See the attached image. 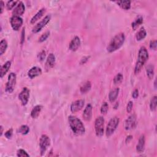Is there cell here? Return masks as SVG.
<instances>
[{"instance_id": "4", "label": "cell", "mask_w": 157, "mask_h": 157, "mask_svg": "<svg viewBox=\"0 0 157 157\" xmlns=\"http://www.w3.org/2000/svg\"><path fill=\"white\" fill-rule=\"evenodd\" d=\"M119 122H120V120L117 117L112 118L109 120V122L107 125L106 130V135L107 137H110L111 136L113 135L115 131L116 130L117 126H118Z\"/></svg>"}, {"instance_id": "46", "label": "cell", "mask_w": 157, "mask_h": 157, "mask_svg": "<svg viewBox=\"0 0 157 157\" xmlns=\"http://www.w3.org/2000/svg\"><path fill=\"white\" fill-rule=\"evenodd\" d=\"M154 88L155 89H156V79H155L154 81Z\"/></svg>"}, {"instance_id": "29", "label": "cell", "mask_w": 157, "mask_h": 157, "mask_svg": "<svg viewBox=\"0 0 157 157\" xmlns=\"http://www.w3.org/2000/svg\"><path fill=\"white\" fill-rule=\"evenodd\" d=\"M29 131V128L26 125H22L17 130V132L23 135H27Z\"/></svg>"}, {"instance_id": "19", "label": "cell", "mask_w": 157, "mask_h": 157, "mask_svg": "<svg viewBox=\"0 0 157 157\" xmlns=\"http://www.w3.org/2000/svg\"><path fill=\"white\" fill-rule=\"evenodd\" d=\"M46 8H42L40 9L37 13H36L31 19V21H30V23L32 24H34L35 22H37L38 20H39L43 16V15L46 13Z\"/></svg>"}, {"instance_id": "15", "label": "cell", "mask_w": 157, "mask_h": 157, "mask_svg": "<svg viewBox=\"0 0 157 157\" xmlns=\"http://www.w3.org/2000/svg\"><path fill=\"white\" fill-rule=\"evenodd\" d=\"M81 44V42L80 38H78V36H75L71 41L69 46V49L72 52H76V50H77L78 48H79Z\"/></svg>"}, {"instance_id": "10", "label": "cell", "mask_w": 157, "mask_h": 157, "mask_svg": "<svg viewBox=\"0 0 157 157\" xmlns=\"http://www.w3.org/2000/svg\"><path fill=\"white\" fill-rule=\"evenodd\" d=\"M51 19V15H46L44 19L42 20L40 22H39L37 25H36L32 29V32L33 33H38L41 30L43 29L47 24L50 22Z\"/></svg>"}, {"instance_id": "1", "label": "cell", "mask_w": 157, "mask_h": 157, "mask_svg": "<svg viewBox=\"0 0 157 157\" xmlns=\"http://www.w3.org/2000/svg\"><path fill=\"white\" fill-rule=\"evenodd\" d=\"M68 122L71 129L76 135L81 136L85 133V126L79 118L74 116H70L68 117Z\"/></svg>"}, {"instance_id": "9", "label": "cell", "mask_w": 157, "mask_h": 157, "mask_svg": "<svg viewBox=\"0 0 157 157\" xmlns=\"http://www.w3.org/2000/svg\"><path fill=\"white\" fill-rule=\"evenodd\" d=\"M10 23L14 31H18L23 25V19L19 16H13L10 19Z\"/></svg>"}, {"instance_id": "22", "label": "cell", "mask_w": 157, "mask_h": 157, "mask_svg": "<svg viewBox=\"0 0 157 157\" xmlns=\"http://www.w3.org/2000/svg\"><path fill=\"white\" fill-rule=\"evenodd\" d=\"M11 66V62L10 61H8L6 62L1 68V74H0V76L1 78H3L7 72L9 71L10 68Z\"/></svg>"}, {"instance_id": "12", "label": "cell", "mask_w": 157, "mask_h": 157, "mask_svg": "<svg viewBox=\"0 0 157 157\" xmlns=\"http://www.w3.org/2000/svg\"><path fill=\"white\" fill-rule=\"evenodd\" d=\"M85 105V101L83 100H76L72 102L71 105V111L72 113H76L80 111Z\"/></svg>"}, {"instance_id": "8", "label": "cell", "mask_w": 157, "mask_h": 157, "mask_svg": "<svg viewBox=\"0 0 157 157\" xmlns=\"http://www.w3.org/2000/svg\"><path fill=\"white\" fill-rule=\"evenodd\" d=\"M137 123L136 116L135 114H132L125 120L124 123L125 129L127 131L134 129L136 128Z\"/></svg>"}, {"instance_id": "16", "label": "cell", "mask_w": 157, "mask_h": 157, "mask_svg": "<svg viewBox=\"0 0 157 157\" xmlns=\"http://www.w3.org/2000/svg\"><path fill=\"white\" fill-rule=\"evenodd\" d=\"M42 72L43 71L41 68L38 67V66H34L28 71V76L31 79H33V78L41 75Z\"/></svg>"}, {"instance_id": "30", "label": "cell", "mask_w": 157, "mask_h": 157, "mask_svg": "<svg viewBox=\"0 0 157 157\" xmlns=\"http://www.w3.org/2000/svg\"><path fill=\"white\" fill-rule=\"evenodd\" d=\"M157 105V96H154L150 102V109L151 111H155Z\"/></svg>"}, {"instance_id": "18", "label": "cell", "mask_w": 157, "mask_h": 157, "mask_svg": "<svg viewBox=\"0 0 157 157\" xmlns=\"http://www.w3.org/2000/svg\"><path fill=\"white\" fill-rule=\"evenodd\" d=\"M55 64V57L53 53H51L49 54V56L47 57L46 63V66L47 69H50L53 68Z\"/></svg>"}, {"instance_id": "23", "label": "cell", "mask_w": 157, "mask_h": 157, "mask_svg": "<svg viewBox=\"0 0 157 157\" xmlns=\"http://www.w3.org/2000/svg\"><path fill=\"white\" fill-rule=\"evenodd\" d=\"M92 88V83L90 81H87L81 87L80 91L82 94H86L88 93Z\"/></svg>"}, {"instance_id": "33", "label": "cell", "mask_w": 157, "mask_h": 157, "mask_svg": "<svg viewBox=\"0 0 157 157\" xmlns=\"http://www.w3.org/2000/svg\"><path fill=\"white\" fill-rule=\"evenodd\" d=\"M109 109V105L107 104V102H103V104H102L101 107V113L102 114H106Z\"/></svg>"}, {"instance_id": "38", "label": "cell", "mask_w": 157, "mask_h": 157, "mask_svg": "<svg viewBox=\"0 0 157 157\" xmlns=\"http://www.w3.org/2000/svg\"><path fill=\"white\" fill-rule=\"evenodd\" d=\"M156 46H157V42L156 40H153L151 41L150 43V48L151 49L153 50H156Z\"/></svg>"}, {"instance_id": "28", "label": "cell", "mask_w": 157, "mask_h": 157, "mask_svg": "<svg viewBox=\"0 0 157 157\" xmlns=\"http://www.w3.org/2000/svg\"><path fill=\"white\" fill-rule=\"evenodd\" d=\"M8 48V42L6 39H2L0 42V55H3Z\"/></svg>"}, {"instance_id": "7", "label": "cell", "mask_w": 157, "mask_h": 157, "mask_svg": "<svg viewBox=\"0 0 157 157\" xmlns=\"http://www.w3.org/2000/svg\"><path fill=\"white\" fill-rule=\"evenodd\" d=\"M17 82V76L14 72H11L8 76V80L6 85V92L12 93L14 90Z\"/></svg>"}, {"instance_id": "26", "label": "cell", "mask_w": 157, "mask_h": 157, "mask_svg": "<svg viewBox=\"0 0 157 157\" xmlns=\"http://www.w3.org/2000/svg\"><path fill=\"white\" fill-rule=\"evenodd\" d=\"M117 4L123 10H129L131 8L130 1H118Z\"/></svg>"}, {"instance_id": "39", "label": "cell", "mask_w": 157, "mask_h": 157, "mask_svg": "<svg viewBox=\"0 0 157 157\" xmlns=\"http://www.w3.org/2000/svg\"><path fill=\"white\" fill-rule=\"evenodd\" d=\"M38 58L40 60V61H43V60L46 58V52L44 50L41 51L38 55Z\"/></svg>"}, {"instance_id": "44", "label": "cell", "mask_w": 157, "mask_h": 157, "mask_svg": "<svg viewBox=\"0 0 157 157\" xmlns=\"http://www.w3.org/2000/svg\"><path fill=\"white\" fill-rule=\"evenodd\" d=\"M132 139V136H127V137H126V142L127 143V142H129L130 140H131Z\"/></svg>"}, {"instance_id": "2", "label": "cell", "mask_w": 157, "mask_h": 157, "mask_svg": "<svg viewBox=\"0 0 157 157\" xmlns=\"http://www.w3.org/2000/svg\"><path fill=\"white\" fill-rule=\"evenodd\" d=\"M125 41V36L124 33H120L111 39L107 46V50L108 52L112 53L115 51L118 50L121 47Z\"/></svg>"}, {"instance_id": "34", "label": "cell", "mask_w": 157, "mask_h": 157, "mask_svg": "<svg viewBox=\"0 0 157 157\" xmlns=\"http://www.w3.org/2000/svg\"><path fill=\"white\" fill-rule=\"evenodd\" d=\"M49 36H50V32L47 31L46 33H44L43 34H42V36L39 38L38 41L39 42V43H43V42L47 39V38H49Z\"/></svg>"}, {"instance_id": "13", "label": "cell", "mask_w": 157, "mask_h": 157, "mask_svg": "<svg viewBox=\"0 0 157 157\" xmlns=\"http://www.w3.org/2000/svg\"><path fill=\"white\" fill-rule=\"evenodd\" d=\"M93 115V107L92 106L88 104L87 105L86 107L84 109L83 113V118L87 122H89L92 120Z\"/></svg>"}, {"instance_id": "11", "label": "cell", "mask_w": 157, "mask_h": 157, "mask_svg": "<svg viewBox=\"0 0 157 157\" xmlns=\"http://www.w3.org/2000/svg\"><path fill=\"white\" fill-rule=\"evenodd\" d=\"M29 90L27 87H24L19 93V99L20 100L23 106H26L28 104L29 98Z\"/></svg>"}, {"instance_id": "42", "label": "cell", "mask_w": 157, "mask_h": 157, "mask_svg": "<svg viewBox=\"0 0 157 157\" xmlns=\"http://www.w3.org/2000/svg\"><path fill=\"white\" fill-rule=\"evenodd\" d=\"M25 28H23V30L22 32V36H21V44H22L23 43L24 41H25Z\"/></svg>"}, {"instance_id": "35", "label": "cell", "mask_w": 157, "mask_h": 157, "mask_svg": "<svg viewBox=\"0 0 157 157\" xmlns=\"http://www.w3.org/2000/svg\"><path fill=\"white\" fill-rule=\"evenodd\" d=\"M17 156L19 157H23V156H29V155L27 153L25 150H24L23 149H19L17 151Z\"/></svg>"}, {"instance_id": "5", "label": "cell", "mask_w": 157, "mask_h": 157, "mask_svg": "<svg viewBox=\"0 0 157 157\" xmlns=\"http://www.w3.org/2000/svg\"><path fill=\"white\" fill-rule=\"evenodd\" d=\"M95 130L96 136L102 137L104 132V119L102 117H98L95 120Z\"/></svg>"}, {"instance_id": "25", "label": "cell", "mask_w": 157, "mask_h": 157, "mask_svg": "<svg viewBox=\"0 0 157 157\" xmlns=\"http://www.w3.org/2000/svg\"><path fill=\"white\" fill-rule=\"evenodd\" d=\"M146 36H147L146 30L144 28H141L139 29V31L136 34V40L137 41H142L146 37Z\"/></svg>"}, {"instance_id": "41", "label": "cell", "mask_w": 157, "mask_h": 157, "mask_svg": "<svg viewBox=\"0 0 157 157\" xmlns=\"http://www.w3.org/2000/svg\"><path fill=\"white\" fill-rule=\"evenodd\" d=\"M89 58H90V57H82L81 60V62H80V64H86Z\"/></svg>"}, {"instance_id": "36", "label": "cell", "mask_w": 157, "mask_h": 157, "mask_svg": "<svg viewBox=\"0 0 157 157\" xmlns=\"http://www.w3.org/2000/svg\"><path fill=\"white\" fill-rule=\"evenodd\" d=\"M13 128H11L9 130H8L6 132L4 133V136L5 137H6L7 139H11L12 137V136H13Z\"/></svg>"}, {"instance_id": "32", "label": "cell", "mask_w": 157, "mask_h": 157, "mask_svg": "<svg viewBox=\"0 0 157 157\" xmlns=\"http://www.w3.org/2000/svg\"><path fill=\"white\" fill-rule=\"evenodd\" d=\"M19 3V1H9L6 4V8L8 10H12L14 8H15V6L18 4Z\"/></svg>"}, {"instance_id": "45", "label": "cell", "mask_w": 157, "mask_h": 157, "mask_svg": "<svg viewBox=\"0 0 157 157\" xmlns=\"http://www.w3.org/2000/svg\"><path fill=\"white\" fill-rule=\"evenodd\" d=\"M0 128H1V132H0V135H1V136H2L3 133V126L1 125V126H0Z\"/></svg>"}, {"instance_id": "21", "label": "cell", "mask_w": 157, "mask_h": 157, "mask_svg": "<svg viewBox=\"0 0 157 157\" xmlns=\"http://www.w3.org/2000/svg\"><path fill=\"white\" fill-rule=\"evenodd\" d=\"M42 109H43V106L41 105H37L34 106L31 112V117L33 118H38L42 111Z\"/></svg>"}, {"instance_id": "40", "label": "cell", "mask_w": 157, "mask_h": 157, "mask_svg": "<svg viewBox=\"0 0 157 157\" xmlns=\"http://www.w3.org/2000/svg\"><path fill=\"white\" fill-rule=\"evenodd\" d=\"M138 96H139V91L137 89H135L132 93V97L134 99H136L138 98Z\"/></svg>"}, {"instance_id": "43", "label": "cell", "mask_w": 157, "mask_h": 157, "mask_svg": "<svg viewBox=\"0 0 157 157\" xmlns=\"http://www.w3.org/2000/svg\"><path fill=\"white\" fill-rule=\"evenodd\" d=\"M0 5H1V11H0V14H2L3 13L4 8V6H5L4 3L3 1H1V4H0Z\"/></svg>"}, {"instance_id": "27", "label": "cell", "mask_w": 157, "mask_h": 157, "mask_svg": "<svg viewBox=\"0 0 157 157\" xmlns=\"http://www.w3.org/2000/svg\"><path fill=\"white\" fill-rule=\"evenodd\" d=\"M146 72L149 79H152L154 76V66L153 64H149L146 67Z\"/></svg>"}, {"instance_id": "20", "label": "cell", "mask_w": 157, "mask_h": 157, "mask_svg": "<svg viewBox=\"0 0 157 157\" xmlns=\"http://www.w3.org/2000/svg\"><path fill=\"white\" fill-rule=\"evenodd\" d=\"M119 92H120L119 88H116L114 90H111L109 92V100L110 102H113L117 100Z\"/></svg>"}, {"instance_id": "31", "label": "cell", "mask_w": 157, "mask_h": 157, "mask_svg": "<svg viewBox=\"0 0 157 157\" xmlns=\"http://www.w3.org/2000/svg\"><path fill=\"white\" fill-rule=\"evenodd\" d=\"M123 76L122 73H118L114 78V83L115 84H119L123 81Z\"/></svg>"}, {"instance_id": "14", "label": "cell", "mask_w": 157, "mask_h": 157, "mask_svg": "<svg viewBox=\"0 0 157 157\" xmlns=\"http://www.w3.org/2000/svg\"><path fill=\"white\" fill-rule=\"evenodd\" d=\"M25 7L22 1H19L18 4L16 6V7L14 9L13 11V16H20L23 15L25 13Z\"/></svg>"}, {"instance_id": "6", "label": "cell", "mask_w": 157, "mask_h": 157, "mask_svg": "<svg viewBox=\"0 0 157 157\" xmlns=\"http://www.w3.org/2000/svg\"><path fill=\"white\" fill-rule=\"evenodd\" d=\"M50 146V139L49 137L46 135H42L39 140V147L41 156H43L45 154L46 150Z\"/></svg>"}, {"instance_id": "3", "label": "cell", "mask_w": 157, "mask_h": 157, "mask_svg": "<svg viewBox=\"0 0 157 157\" xmlns=\"http://www.w3.org/2000/svg\"><path fill=\"white\" fill-rule=\"evenodd\" d=\"M149 59V52L145 47H141L138 53L137 60L135 68V74H137L140 72L144 64Z\"/></svg>"}, {"instance_id": "17", "label": "cell", "mask_w": 157, "mask_h": 157, "mask_svg": "<svg viewBox=\"0 0 157 157\" xmlns=\"http://www.w3.org/2000/svg\"><path fill=\"white\" fill-rule=\"evenodd\" d=\"M145 144H146V137L144 135H142L139 139L138 143L136 146V150L137 153H142L145 149Z\"/></svg>"}, {"instance_id": "24", "label": "cell", "mask_w": 157, "mask_h": 157, "mask_svg": "<svg viewBox=\"0 0 157 157\" xmlns=\"http://www.w3.org/2000/svg\"><path fill=\"white\" fill-rule=\"evenodd\" d=\"M143 23V17L141 15H139L136 19L131 23V27L133 30H136Z\"/></svg>"}, {"instance_id": "37", "label": "cell", "mask_w": 157, "mask_h": 157, "mask_svg": "<svg viewBox=\"0 0 157 157\" xmlns=\"http://www.w3.org/2000/svg\"><path fill=\"white\" fill-rule=\"evenodd\" d=\"M132 107H133V102L132 101H129L128 103L127 104V106H126V111H127L128 113H131L132 109Z\"/></svg>"}]
</instances>
